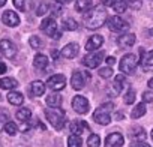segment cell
Here are the masks:
<instances>
[{
	"mask_svg": "<svg viewBox=\"0 0 153 147\" xmlns=\"http://www.w3.org/2000/svg\"><path fill=\"white\" fill-rule=\"evenodd\" d=\"M0 53H2L6 59H14L17 56V47L12 41L2 39L0 41Z\"/></svg>",
	"mask_w": 153,
	"mask_h": 147,
	"instance_id": "obj_9",
	"label": "cell"
},
{
	"mask_svg": "<svg viewBox=\"0 0 153 147\" xmlns=\"http://www.w3.org/2000/svg\"><path fill=\"white\" fill-rule=\"evenodd\" d=\"M123 101H125V104H128V105H131V104H134V102H135V90H132V89H129V90L126 92V95H125V98H123Z\"/></svg>",
	"mask_w": 153,
	"mask_h": 147,
	"instance_id": "obj_33",
	"label": "cell"
},
{
	"mask_svg": "<svg viewBox=\"0 0 153 147\" xmlns=\"http://www.w3.org/2000/svg\"><path fill=\"white\" fill-rule=\"evenodd\" d=\"M113 108H114V105H113L111 102L101 105L99 108L95 110V113H93V120H95L98 125H104V126L108 125V123L111 122V116H110V113L113 111Z\"/></svg>",
	"mask_w": 153,
	"mask_h": 147,
	"instance_id": "obj_3",
	"label": "cell"
},
{
	"mask_svg": "<svg viewBox=\"0 0 153 147\" xmlns=\"http://www.w3.org/2000/svg\"><path fill=\"white\" fill-rule=\"evenodd\" d=\"M30 93L32 96H42L45 93V84L42 81H33L30 84Z\"/></svg>",
	"mask_w": 153,
	"mask_h": 147,
	"instance_id": "obj_18",
	"label": "cell"
},
{
	"mask_svg": "<svg viewBox=\"0 0 153 147\" xmlns=\"http://www.w3.org/2000/svg\"><path fill=\"white\" fill-rule=\"evenodd\" d=\"M146 104L144 102H140L138 105H135V108H132V113H131V117L132 119H140L146 114Z\"/></svg>",
	"mask_w": 153,
	"mask_h": 147,
	"instance_id": "obj_26",
	"label": "cell"
},
{
	"mask_svg": "<svg viewBox=\"0 0 153 147\" xmlns=\"http://www.w3.org/2000/svg\"><path fill=\"white\" fill-rule=\"evenodd\" d=\"M132 147H150V146L146 144V143H141V141H135V143L132 144Z\"/></svg>",
	"mask_w": 153,
	"mask_h": 147,
	"instance_id": "obj_42",
	"label": "cell"
},
{
	"mask_svg": "<svg viewBox=\"0 0 153 147\" xmlns=\"http://www.w3.org/2000/svg\"><path fill=\"white\" fill-rule=\"evenodd\" d=\"M45 102H47L48 107H60L62 105V96L57 95V93H51V95L47 96Z\"/></svg>",
	"mask_w": 153,
	"mask_h": 147,
	"instance_id": "obj_25",
	"label": "cell"
},
{
	"mask_svg": "<svg viewBox=\"0 0 153 147\" xmlns=\"http://www.w3.org/2000/svg\"><path fill=\"white\" fill-rule=\"evenodd\" d=\"M5 5H6V0H0V8L5 6Z\"/></svg>",
	"mask_w": 153,
	"mask_h": 147,
	"instance_id": "obj_47",
	"label": "cell"
},
{
	"mask_svg": "<svg viewBox=\"0 0 153 147\" xmlns=\"http://www.w3.org/2000/svg\"><path fill=\"white\" fill-rule=\"evenodd\" d=\"M29 44H30V47H32V48H35V50L41 48V39H39L38 36H30Z\"/></svg>",
	"mask_w": 153,
	"mask_h": 147,
	"instance_id": "obj_36",
	"label": "cell"
},
{
	"mask_svg": "<svg viewBox=\"0 0 153 147\" xmlns=\"http://www.w3.org/2000/svg\"><path fill=\"white\" fill-rule=\"evenodd\" d=\"M81 144H83L81 135H75V134L69 135V138H68V147H81Z\"/></svg>",
	"mask_w": 153,
	"mask_h": 147,
	"instance_id": "obj_28",
	"label": "cell"
},
{
	"mask_svg": "<svg viewBox=\"0 0 153 147\" xmlns=\"http://www.w3.org/2000/svg\"><path fill=\"white\" fill-rule=\"evenodd\" d=\"M105 21H107V9L104 5L93 6L89 11L83 12V24L90 30L101 29L105 24Z\"/></svg>",
	"mask_w": 153,
	"mask_h": 147,
	"instance_id": "obj_1",
	"label": "cell"
},
{
	"mask_svg": "<svg viewBox=\"0 0 153 147\" xmlns=\"http://www.w3.org/2000/svg\"><path fill=\"white\" fill-rule=\"evenodd\" d=\"M48 11H50V6H48L47 3H41V6L36 9V15H38V17H42V15H45Z\"/></svg>",
	"mask_w": 153,
	"mask_h": 147,
	"instance_id": "obj_35",
	"label": "cell"
},
{
	"mask_svg": "<svg viewBox=\"0 0 153 147\" xmlns=\"http://www.w3.org/2000/svg\"><path fill=\"white\" fill-rule=\"evenodd\" d=\"M149 87H150V89H153V78H150V80H149Z\"/></svg>",
	"mask_w": 153,
	"mask_h": 147,
	"instance_id": "obj_46",
	"label": "cell"
},
{
	"mask_svg": "<svg viewBox=\"0 0 153 147\" xmlns=\"http://www.w3.org/2000/svg\"><path fill=\"white\" fill-rule=\"evenodd\" d=\"M104 44V38L101 35H93L87 42H86V50L87 51H96L98 48H101Z\"/></svg>",
	"mask_w": 153,
	"mask_h": 147,
	"instance_id": "obj_17",
	"label": "cell"
},
{
	"mask_svg": "<svg viewBox=\"0 0 153 147\" xmlns=\"http://www.w3.org/2000/svg\"><path fill=\"white\" fill-rule=\"evenodd\" d=\"M128 8L131 9H140L141 8V0H128Z\"/></svg>",
	"mask_w": 153,
	"mask_h": 147,
	"instance_id": "obj_38",
	"label": "cell"
},
{
	"mask_svg": "<svg viewBox=\"0 0 153 147\" xmlns=\"http://www.w3.org/2000/svg\"><path fill=\"white\" fill-rule=\"evenodd\" d=\"M33 66L36 69H45L48 66V57L45 54H36L33 59Z\"/></svg>",
	"mask_w": 153,
	"mask_h": 147,
	"instance_id": "obj_21",
	"label": "cell"
},
{
	"mask_svg": "<svg viewBox=\"0 0 153 147\" xmlns=\"http://www.w3.org/2000/svg\"><path fill=\"white\" fill-rule=\"evenodd\" d=\"M15 116H17V119H18L20 122H29L30 117H32V111H30L29 108H20Z\"/></svg>",
	"mask_w": 153,
	"mask_h": 147,
	"instance_id": "obj_27",
	"label": "cell"
},
{
	"mask_svg": "<svg viewBox=\"0 0 153 147\" xmlns=\"http://www.w3.org/2000/svg\"><path fill=\"white\" fill-rule=\"evenodd\" d=\"M132 135V138H134V141H144L146 140V132H144V129L143 128H134V132L131 134Z\"/></svg>",
	"mask_w": 153,
	"mask_h": 147,
	"instance_id": "obj_29",
	"label": "cell"
},
{
	"mask_svg": "<svg viewBox=\"0 0 153 147\" xmlns=\"http://www.w3.org/2000/svg\"><path fill=\"white\" fill-rule=\"evenodd\" d=\"M54 2H56V3H69L71 0H54Z\"/></svg>",
	"mask_w": 153,
	"mask_h": 147,
	"instance_id": "obj_45",
	"label": "cell"
},
{
	"mask_svg": "<svg viewBox=\"0 0 153 147\" xmlns=\"http://www.w3.org/2000/svg\"><path fill=\"white\" fill-rule=\"evenodd\" d=\"M123 83H125V77H123V75H117V77L114 78V83L111 84V87H113V95H119V93L122 92Z\"/></svg>",
	"mask_w": 153,
	"mask_h": 147,
	"instance_id": "obj_24",
	"label": "cell"
},
{
	"mask_svg": "<svg viewBox=\"0 0 153 147\" xmlns=\"http://www.w3.org/2000/svg\"><path fill=\"white\" fill-rule=\"evenodd\" d=\"M71 132L75 134V135H83V132H87L89 131V125L84 122V120H74L69 126Z\"/></svg>",
	"mask_w": 153,
	"mask_h": 147,
	"instance_id": "obj_16",
	"label": "cell"
},
{
	"mask_svg": "<svg viewBox=\"0 0 153 147\" xmlns=\"http://www.w3.org/2000/svg\"><path fill=\"white\" fill-rule=\"evenodd\" d=\"M45 117L53 128L62 129L65 126V111L59 107H50L45 110Z\"/></svg>",
	"mask_w": 153,
	"mask_h": 147,
	"instance_id": "obj_2",
	"label": "cell"
},
{
	"mask_svg": "<svg viewBox=\"0 0 153 147\" xmlns=\"http://www.w3.org/2000/svg\"><path fill=\"white\" fill-rule=\"evenodd\" d=\"M8 101H9V104H12V105H21V104L24 102V96H23L20 92H9Z\"/></svg>",
	"mask_w": 153,
	"mask_h": 147,
	"instance_id": "obj_23",
	"label": "cell"
},
{
	"mask_svg": "<svg viewBox=\"0 0 153 147\" xmlns=\"http://www.w3.org/2000/svg\"><path fill=\"white\" fill-rule=\"evenodd\" d=\"M105 60H107V65H108V66H113V65L116 63V59H114V57H107Z\"/></svg>",
	"mask_w": 153,
	"mask_h": 147,
	"instance_id": "obj_43",
	"label": "cell"
},
{
	"mask_svg": "<svg viewBox=\"0 0 153 147\" xmlns=\"http://www.w3.org/2000/svg\"><path fill=\"white\" fill-rule=\"evenodd\" d=\"M71 86L75 90H81L86 86V78H84V74L81 71H74L72 72V77H71Z\"/></svg>",
	"mask_w": 153,
	"mask_h": 147,
	"instance_id": "obj_11",
	"label": "cell"
},
{
	"mask_svg": "<svg viewBox=\"0 0 153 147\" xmlns=\"http://www.w3.org/2000/svg\"><path fill=\"white\" fill-rule=\"evenodd\" d=\"M2 21L8 26V27H17L20 24V17L17 15V12L14 11H6L2 15Z\"/></svg>",
	"mask_w": 153,
	"mask_h": 147,
	"instance_id": "obj_13",
	"label": "cell"
},
{
	"mask_svg": "<svg viewBox=\"0 0 153 147\" xmlns=\"http://www.w3.org/2000/svg\"><path fill=\"white\" fill-rule=\"evenodd\" d=\"M41 29H42L48 36H51L53 39H60V38H62V33H60V30H59V27H57V23H56L54 18H51V17H47V18L41 23Z\"/></svg>",
	"mask_w": 153,
	"mask_h": 147,
	"instance_id": "obj_5",
	"label": "cell"
},
{
	"mask_svg": "<svg viewBox=\"0 0 153 147\" xmlns=\"http://www.w3.org/2000/svg\"><path fill=\"white\" fill-rule=\"evenodd\" d=\"M143 102L144 104H153V92H144L143 93Z\"/></svg>",
	"mask_w": 153,
	"mask_h": 147,
	"instance_id": "obj_37",
	"label": "cell"
},
{
	"mask_svg": "<svg viewBox=\"0 0 153 147\" xmlns=\"http://www.w3.org/2000/svg\"><path fill=\"white\" fill-rule=\"evenodd\" d=\"M104 59H105V53H104V51H90V54H87V56L83 59V63H84L87 68L93 69V68H98V66L102 63Z\"/></svg>",
	"mask_w": 153,
	"mask_h": 147,
	"instance_id": "obj_6",
	"label": "cell"
},
{
	"mask_svg": "<svg viewBox=\"0 0 153 147\" xmlns=\"http://www.w3.org/2000/svg\"><path fill=\"white\" fill-rule=\"evenodd\" d=\"M0 87L3 90H12L15 87H18V81L15 78H11V77H5L0 80Z\"/></svg>",
	"mask_w": 153,
	"mask_h": 147,
	"instance_id": "obj_19",
	"label": "cell"
},
{
	"mask_svg": "<svg viewBox=\"0 0 153 147\" xmlns=\"http://www.w3.org/2000/svg\"><path fill=\"white\" fill-rule=\"evenodd\" d=\"M47 86H48L51 90H54V92L62 90V89H65V86H66V77L63 75V74H56V75H51V77L47 80Z\"/></svg>",
	"mask_w": 153,
	"mask_h": 147,
	"instance_id": "obj_8",
	"label": "cell"
},
{
	"mask_svg": "<svg viewBox=\"0 0 153 147\" xmlns=\"http://www.w3.org/2000/svg\"><path fill=\"white\" fill-rule=\"evenodd\" d=\"M111 75H113L111 66H107V68H101V69H99V77H101V78H110Z\"/></svg>",
	"mask_w": 153,
	"mask_h": 147,
	"instance_id": "obj_34",
	"label": "cell"
},
{
	"mask_svg": "<svg viewBox=\"0 0 153 147\" xmlns=\"http://www.w3.org/2000/svg\"><path fill=\"white\" fill-rule=\"evenodd\" d=\"M104 6H113L116 3V0H101Z\"/></svg>",
	"mask_w": 153,
	"mask_h": 147,
	"instance_id": "obj_41",
	"label": "cell"
},
{
	"mask_svg": "<svg viewBox=\"0 0 153 147\" xmlns=\"http://www.w3.org/2000/svg\"><path fill=\"white\" fill-rule=\"evenodd\" d=\"M72 108L78 114H87L89 113V101L84 96H75L72 99Z\"/></svg>",
	"mask_w": 153,
	"mask_h": 147,
	"instance_id": "obj_10",
	"label": "cell"
},
{
	"mask_svg": "<svg viewBox=\"0 0 153 147\" xmlns=\"http://www.w3.org/2000/svg\"><path fill=\"white\" fill-rule=\"evenodd\" d=\"M150 135H152V138H153V129H152V134H150Z\"/></svg>",
	"mask_w": 153,
	"mask_h": 147,
	"instance_id": "obj_48",
	"label": "cell"
},
{
	"mask_svg": "<svg viewBox=\"0 0 153 147\" xmlns=\"http://www.w3.org/2000/svg\"><path fill=\"white\" fill-rule=\"evenodd\" d=\"M5 132L8 135H15L18 132V128H17V125L14 122H6L5 123Z\"/></svg>",
	"mask_w": 153,
	"mask_h": 147,
	"instance_id": "obj_32",
	"label": "cell"
},
{
	"mask_svg": "<svg viewBox=\"0 0 153 147\" xmlns=\"http://www.w3.org/2000/svg\"><path fill=\"white\" fill-rule=\"evenodd\" d=\"M87 146L89 147H99L101 146V138L98 134H92L87 140Z\"/></svg>",
	"mask_w": 153,
	"mask_h": 147,
	"instance_id": "obj_31",
	"label": "cell"
},
{
	"mask_svg": "<svg viewBox=\"0 0 153 147\" xmlns=\"http://www.w3.org/2000/svg\"><path fill=\"white\" fill-rule=\"evenodd\" d=\"M125 143V138L119 132H113L105 138V147H122Z\"/></svg>",
	"mask_w": 153,
	"mask_h": 147,
	"instance_id": "obj_12",
	"label": "cell"
},
{
	"mask_svg": "<svg viewBox=\"0 0 153 147\" xmlns=\"http://www.w3.org/2000/svg\"><path fill=\"white\" fill-rule=\"evenodd\" d=\"M141 54V65L144 68H153V51L146 53L144 50H140Z\"/></svg>",
	"mask_w": 153,
	"mask_h": 147,
	"instance_id": "obj_20",
	"label": "cell"
},
{
	"mask_svg": "<svg viewBox=\"0 0 153 147\" xmlns=\"http://www.w3.org/2000/svg\"><path fill=\"white\" fill-rule=\"evenodd\" d=\"M78 51H80V45L75 44V42H71V44H68L62 48V56L65 59H74V57H76Z\"/></svg>",
	"mask_w": 153,
	"mask_h": 147,
	"instance_id": "obj_14",
	"label": "cell"
},
{
	"mask_svg": "<svg viewBox=\"0 0 153 147\" xmlns=\"http://www.w3.org/2000/svg\"><path fill=\"white\" fill-rule=\"evenodd\" d=\"M90 8H93V0H76L75 2V9L78 12H86Z\"/></svg>",
	"mask_w": 153,
	"mask_h": 147,
	"instance_id": "obj_22",
	"label": "cell"
},
{
	"mask_svg": "<svg viewBox=\"0 0 153 147\" xmlns=\"http://www.w3.org/2000/svg\"><path fill=\"white\" fill-rule=\"evenodd\" d=\"M107 24H108V29H110L111 32H114V33L125 32V30H128V27H129V24H128L122 17H119V15H114V17L108 18Z\"/></svg>",
	"mask_w": 153,
	"mask_h": 147,
	"instance_id": "obj_7",
	"label": "cell"
},
{
	"mask_svg": "<svg viewBox=\"0 0 153 147\" xmlns=\"http://www.w3.org/2000/svg\"><path fill=\"white\" fill-rule=\"evenodd\" d=\"M12 2L18 11H24V0H12Z\"/></svg>",
	"mask_w": 153,
	"mask_h": 147,
	"instance_id": "obj_40",
	"label": "cell"
},
{
	"mask_svg": "<svg viewBox=\"0 0 153 147\" xmlns=\"http://www.w3.org/2000/svg\"><path fill=\"white\" fill-rule=\"evenodd\" d=\"M6 72V65L3 63V62H0V75H2V74H5Z\"/></svg>",
	"mask_w": 153,
	"mask_h": 147,
	"instance_id": "obj_44",
	"label": "cell"
},
{
	"mask_svg": "<svg viewBox=\"0 0 153 147\" xmlns=\"http://www.w3.org/2000/svg\"><path fill=\"white\" fill-rule=\"evenodd\" d=\"M137 65H138V60H137L135 54L129 53V54H125V56L122 57V60H120V63H119V69H120V72L126 74V75H131V74L135 72Z\"/></svg>",
	"mask_w": 153,
	"mask_h": 147,
	"instance_id": "obj_4",
	"label": "cell"
},
{
	"mask_svg": "<svg viewBox=\"0 0 153 147\" xmlns=\"http://www.w3.org/2000/svg\"><path fill=\"white\" fill-rule=\"evenodd\" d=\"M63 27L66 29V30H76L78 29V23H76L74 18H66V20H63Z\"/></svg>",
	"mask_w": 153,
	"mask_h": 147,
	"instance_id": "obj_30",
	"label": "cell"
},
{
	"mask_svg": "<svg viewBox=\"0 0 153 147\" xmlns=\"http://www.w3.org/2000/svg\"><path fill=\"white\" fill-rule=\"evenodd\" d=\"M135 41H137V36L134 33H125L117 38V45L120 48H129L135 44Z\"/></svg>",
	"mask_w": 153,
	"mask_h": 147,
	"instance_id": "obj_15",
	"label": "cell"
},
{
	"mask_svg": "<svg viewBox=\"0 0 153 147\" xmlns=\"http://www.w3.org/2000/svg\"><path fill=\"white\" fill-rule=\"evenodd\" d=\"M0 122H2V123L9 122V113L5 108H0Z\"/></svg>",
	"mask_w": 153,
	"mask_h": 147,
	"instance_id": "obj_39",
	"label": "cell"
}]
</instances>
